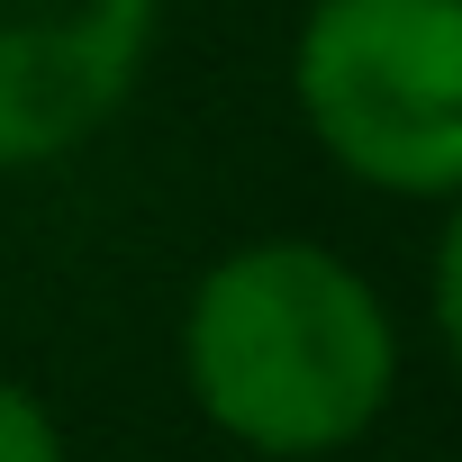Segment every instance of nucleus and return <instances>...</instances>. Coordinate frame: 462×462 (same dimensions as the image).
<instances>
[{
	"label": "nucleus",
	"instance_id": "nucleus-1",
	"mask_svg": "<svg viewBox=\"0 0 462 462\" xmlns=\"http://www.w3.org/2000/svg\"><path fill=\"white\" fill-rule=\"evenodd\" d=\"M181 381L226 444L318 462L381 426L399 390V318L336 245L254 236L190 282Z\"/></svg>",
	"mask_w": 462,
	"mask_h": 462
},
{
	"label": "nucleus",
	"instance_id": "nucleus-2",
	"mask_svg": "<svg viewBox=\"0 0 462 462\" xmlns=\"http://www.w3.org/2000/svg\"><path fill=\"white\" fill-rule=\"evenodd\" d=\"M291 100L345 181L462 199V0H309Z\"/></svg>",
	"mask_w": 462,
	"mask_h": 462
},
{
	"label": "nucleus",
	"instance_id": "nucleus-3",
	"mask_svg": "<svg viewBox=\"0 0 462 462\" xmlns=\"http://www.w3.org/2000/svg\"><path fill=\"white\" fill-rule=\"evenodd\" d=\"M163 0H0V172L82 154L145 82Z\"/></svg>",
	"mask_w": 462,
	"mask_h": 462
},
{
	"label": "nucleus",
	"instance_id": "nucleus-4",
	"mask_svg": "<svg viewBox=\"0 0 462 462\" xmlns=\"http://www.w3.org/2000/svg\"><path fill=\"white\" fill-rule=\"evenodd\" d=\"M0 462H64L55 408H46L28 381H10V372H0Z\"/></svg>",
	"mask_w": 462,
	"mask_h": 462
},
{
	"label": "nucleus",
	"instance_id": "nucleus-5",
	"mask_svg": "<svg viewBox=\"0 0 462 462\" xmlns=\"http://www.w3.org/2000/svg\"><path fill=\"white\" fill-rule=\"evenodd\" d=\"M426 309H435V336L462 372V199H444V236H435V273H426Z\"/></svg>",
	"mask_w": 462,
	"mask_h": 462
}]
</instances>
